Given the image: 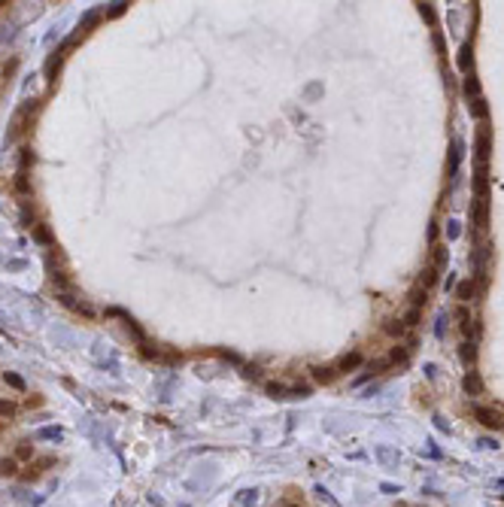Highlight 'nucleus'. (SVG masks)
Returning <instances> with one entry per match:
<instances>
[{
	"label": "nucleus",
	"instance_id": "19",
	"mask_svg": "<svg viewBox=\"0 0 504 507\" xmlns=\"http://www.w3.org/2000/svg\"><path fill=\"white\" fill-rule=\"evenodd\" d=\"M404 328H407V325H404L401 319H392V322L386 325V334H398V337H401V334H404Z\"/></svg>",
	"mask_w": 504,
	"mask_h": 507
},
{
	"label": "nucleus",
	"instance_id": "25",
	"mask_svg": "<svg viewBox=\"0 0 504 507\" xmlns=\"http://www.w3.org/2000/svg\"><path fill=\"white\" fill-rule=\"evenodd\" d=\"M395 507H410V504H395Z\"/></svg>",
	"mask_w": 504,
	"mask_h": 507
},
{
	"label": "nucleus",
	"instance_id": "24",
	"mask_svg": "<svg viewBox=\"0 0 504 507\" xmlns=\"http://www.w3.org/2000/svg\"><path fill=\"white\" fill-rule=\"evenodd\" d=\"M15 456H18V459H27V456H30V447H18V453H15Z\"/></svg>",
	"mask_w": 504,
	"mask_h": 507
},
{
	"label": "nucleus",
	"instance_id": "22",
	"mask_svg": "<svg viewBox=\"0 0 504 507\" xmlns=\"http://www.w3.org/2000/svg\"><path fill=\"white\" fill-rule=\"evenodd\" d=\"M15 413V404L12 401H0V416H12Z\"/></svg>",
	"mask_w": 504,
	"mask_h": 507
},
{
	"label": "nucleus",
	"instance_id": "18",
	"mask_svg": "<svg viewBox=\"0 0 504 507\" xmlns=\"http://www.w3.org/2000/svg\"><path fill=\"white\" fill-rule=\"evenodd\" d=\"M468 64H471V43H465V46H462V52H459V67H462V70H468Z\"/></svg>",
	"mask_w": 504,
	"mask_h": 507
},
{
	"label": "nucleus",
	"instance_id": "1",
	"mask_svg": "<svg viewBox=\"0 0 504 507\" xmlns=\"http://www.w3.org/2000/svg\"><path fill=\"white\" fill-rule=\"evenodd\" d=\"M471 413H474V419H477L480 425H486V428H501V425H504V416L495 410V407L474 404V407H471Z\"/></svg>",
	"mask_w": 504,
	"mask_h": 507
},
{
	"label": "nucleus",
	"instance_id": "2",
	"mask_svg": "<svg viewBox=\"0 0 504 507\" xmlns=\"http://www.w3.org/2000/svg\"><path fill=\"white\" fill-rule=\"evenodd\" d=\"M471 222L480 231L486 228V222H489V198H474V204H471Z\"/></svg>",
	"mask_w": 504,
	"mask_h": 507
},
{
	"label": "nucleus",
	"instance_id": "6",
	"mask_svg": "<svg viewBox=\"0 0 504 507\" xmlns=\"http://www.w3.org/2000/svg\"><path fill=\"white\" fill-rule=\"evenodd\" d=\"M465 97H468V103L480 97V79H477L474 73H468V76H465Z\"/></svg>",
	"mask_w": 504,
	"mask_h": 507
},
{
	"label": "nucleus",
	"instance_id": "12",
	"mask_svg": "<svg viewBox=\"0 0 504 507\" xmlns=\"http://www.w3.org/2000/svg\"><path fill=\"white\" fill-rule=\"evenodd\" d=\"M267 395L270 398H286V395H292V386H286V383H267Z\"/></svg>",
	"mask_w": 504,
	"mask_h": 507
},
{
	"label": "nucleus",
	"instance_id": "5",
	"mask_svg": "<svg viewBox=\"0 0 504 507\" xmlns=\"http://www.w3.org/2000/svg\"><path fill=\"white\" fill-rule=\"evenodd\" d=\"M456 298H459L462 304L477 301V283H474V280H462V283L456 286Z\"/></svg>",
	"mask_w": 504,
	"mask_h": 507
},
{
	"label": "nucleus",
	"instance_id": "23",
	"mask_svg": "<svg viewBox=\"0 0 504 507\" xmlns=\"http://www.w3.org/2000/svg\"><path fill=\"white\" fill-rule=\"evenodd\" d=\"M429 240H432V243L438 240V222H432V228H429Z\"/></svg>",
	"mask_w": 504,
	"mask_h": 507
},
{
	"label": "nucleus",
	"instance_id": "20",
	"mask_svg": "<svg viewBox=\"0 0 504 507\" xmlns=\"http://www.w3.org/2000/svg\"><path fill=\"white\" fill-rule=\"evenodd\" d=\"M477 343H462V362L468 365V362H474V356H477V349H474Z\"/></svg>",
	"mask_w": 504,
	"mask_h": 507
},
{
	"label": "nucleus",
	"instance_id": "11",
	"mask_svg": "<svg viewBox=\"0 0 504 507\" xmlns=\"http://www.w3.org/2000/svg\"><path fill=\"white\" fill-rule=\"evenodd\" d=\"M425 301H429V292H425L422 286H416V289L410 292V307H419V310H422V307H425Z\"/></svg>",
	"mask_w": 504,
	"mask_h": 507
},
{
	"label": "nucleus",
	"instance_id": "8",
	"mask_svg": "<svg viewBox=\"0 0 504 507\" xmlns=\"http://www.w3.org/2000/svg\"><path fill=\"white\" fill-rule=\"evenodd\" d=\"M313 377H316L319 383H331V380L337 377V368H334V365H319V368H313Z\"/></svg>",
	"mask_w": 504,
	"mask_h": 507
},
{
	"label": "nucleus",
	"instance_id": "26",
	"mask_svg": "<svg viewBox=\"0 0 504 507\" xmlns=\"http://www.w3.org/2000/svg\"><path fill=\"white\" fill-rule=\"evenodd\" d=\"M286 507H298V504H286Z\"/></svg>",
	"mask_w": 504,
	"mask_h": 507
},
{
	"label": "nucleus",
	"instance_id": "7",
	"mask_svg": "<svg viewBox=\"0 0 504 507\" xmlns=\"http://www.w3.org/2000/svg\"><path fill=\"white\" fill-rule=\"evenodd\" d=\"M468 109H471V115H474V119H480V122H486V119H489V106H486V100H483V97L471 100V103H468Z\"/></svg>",
	"mask_w": 504,
	"mask_h": 507
},
{
	"label": "nucleus",
	"instance_id": "14",
	"mask_svg": "<svg viewBox=\"0 0 504 507\" xmlns=\"http://www.w3.org/2000/svg\"><path fill=\"white\" fill-rule=\"evenodd\" d=\"M447 264V246H435V258H432V267L441 270Z\"/></svg>",
	"mask_w": 504,
	"mask_h": 507
},
{
	"label": "nucleus",
	"instance_id": "13",
	"mask_svg": "<svg viewBox=\"0 0 504 507\" xmlns=\"http://www.w3.org/2000/svg\"><path fill=\"white\" fill-rule=\"evenodd\" d=\"M419 319H422V310L419 307H410L404 316H401V322L407 325V328H413V325H419Z\"/></svg>",
	"mask_w": 504,
	"mask_h": 507
},
{
	"label": "nucleus",
	"instance_id": "10",
	"mask_svg": "<svg viewBox=\"0 0 504 507\" xmlns=\"http://www.w3.org/2000/svg\"><path fill=\"white\" fill-rule=\"evenodd\" d=\"M459 164H462V143H453V149H450V167H447V173H450V176H456Z\"/></svg>",
	"mask_w": 504,
	"mask_h": 507
},
{
	"label": "nucleus",
	"instance_id": "27",
	"mask_svg": "<svg viewBox=\"0 0 504 507\" xmlns=\"http://www.w3.org/2000/svg\"><path fill=\"white\" fill-rule=\"evenodd\" d=\"M501 428H504V425H501Z\"/></svg>",
	"mask_w": 504,
	"mask_h": 507
},
{
	"label": "nucleus",
	"instance_id": "21",
	"mask_svg": "<svg viewBox=\"0 0 504 507\" xmlns=\"http://www.w3.org/2000/svg\"><path fill=\"white\" fill-rule=\"evenodd\" d=\"M15 459H0V474H15Z\"/></svg>",
	"mask_w": 504,
	"mask_h": 507
},
{
	"label": "nucleus",
	"instance_id": "3",
	"mask_svg": "<svg viewBox=\"0 0 504 507\" xmlns=\"http://www.w3.org/2000/svg\"><path fill=\"white\" fill-rule=\"evenodd\" d=\"M489 152H492V137H489L486 128H480L477 131V161L489 164Z\"/></svg>",
	"mask_w": 504,
	"mask_h": 507
},
{
	"label": "nucleus",
	"instance_id": "15",
	"mask_svg": "<svg viewBox=\"0 0 504 507\" xmlns=\"http://www.w3.org/2000/svg\"><path fill=\"white\" fill-rule=\"evenodd\" d=\"M386 362H389V365H404V362H407V349L395 346V349H392V353L386 356Z\"/></svg>",
	"mask_w": 504,
	"mask_h": 507
},
{
	"label": "nucleus",
	"instance_id": "16",
	"mask_svg": "<svg viewBox=\"0 0 504 507\" xmlns=\"http://www.w3.org/2000/svg\"><path fill=\"white\" fill-rule=\"evenodd\" d=\"M419 12H422V18H425L432 27L438 24V15H435V6H432V3H419Z\"/></svg>",
	"mask_w": 504,
	"mask_h": 507
},
{
	"label": "nucleus",
	"instance_id": "4",
	"mask_svg": "<svg viewBox=\"0 0 504 507\" xmlns=\"http://www.w3.org/2000/svg\"><path fill=\"white\" fill-rule=\"evenodd\" d=\"M365 365V356L362 353H346L334 368H337V374H350V371H356V368H362Z\"/></svg>",
	"mask_w": 504,
	"mask_h": 507
},
{
	"label": "nucleus",
	"instance_id": "17",
	"mask_svg": "<svg viewBox=\"0 0 504 507\" xmlns=\"http://www.w3.org/2000/svg\"><path fill=\"white\" fill-rule=\"evenodd\" d=\"M435 283H438V270H435V267H429V270L422 274V280H419V286H422V289L429 292V289H432Z\"/></svg>",
	"mask_w": 504,
	"mask_h": 507
},
{
	"label": "nucleus",
	"instance_id": "9",
	"mask_svg": "<svg viewBox=\"0 0 504 507\" xmlns=\"http://www.w3.org/2000/svg\"><path fill=\"white\" fill-rule=\"evenodd\" d=\"M465 392H471V395H483V380H480L477 371H471V374L465 377Z\"/></svg>",
	"mask_w": 504,
	"mask_h": 507
}]
</instances>
